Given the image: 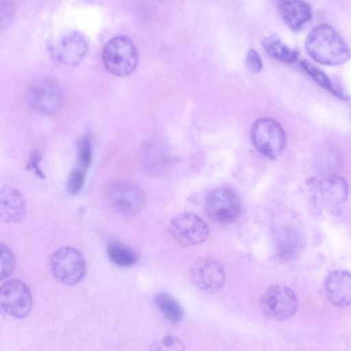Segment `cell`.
I'll return each instance as SVG.
<instances>
[{
    "label": "cell",
    "instance_id": "6da1fadb",
    "mask_svg": "<svg viewBox=\"0 0 351 351\" xmlns=\"http://www.w3.org/2000/svg\"><path fill=\"white\" fill-rule=\"evenodd\" d=\"M305 48L308 55L317 62L330 66L343 64L350 56V49L330 25L320 24L308 34Z\"/></svg>",
    "mask_w": 351,
    "mask_h": 351
},
{
    "label": "cell",
    "instance_id": "7a4b0ae2",
    "mask_svg": "<svg viewBox=\"0 0 351 351\" xmlns=\"http://www.w3.org/2000/svg\"><path fill=\"white\" fill-rule=\"evenodd\" d=\"M138 51L134 42L126 36L113 37L106 44L102 60L111 74L123 77L132 73L138 64Z\"/></svg>",
    "mask_w": 351,
    "mask_h": 351
},
{
    "label": "cell",
    "instance_id": "3957f363",
    "mask_svg": "<svg viewBox=\"0 0 351 351\" xmlns=\"http://www.w3.org/2000/svg\"><path fill=\"white\" fill-rule=\"evenodd\" d=\"M86 262L76 248L63 246L54 251L49 260L53 277L62 284L73 286L80 282L86 273Z\"/></svg>",
    "mask_w": 351,
    "mask_h": 351
},
{
    "label": "cell",
    "instance_id": "277c9868",
    "mask_svg": "<svg viewBox=\"0 0 351 351\" xmlns=\"http://www.w3.org/2000/svg\"><path fill=\"white\" fill-rule=\"evenodd\" d=\"M47 49L51 58L64 66H75L86 56L88 43L77 30H66L50 38Z\"/></svg>",
    "mask_w": 351,
    "mask_h": 351
},
{
    "label": "cell",
    "instance_id": "5b68a950",
    "mask_svg": "<svg viewBox=\"0 0 351 351\" xmlns=\"http://www.w3.org/2000/svg\"><path fill=\"white\" fill-rule=\"evenodd\" d=\"M250 137L255 148L270 159H276L286 145V134L282 127L269 118L258 119L254 122Z\"/></svg>",
    "mask_w": 351,
    "mask_h": 351
},
{
    "label": "cell",
    "instance_id": "8992f818",
    "mask_svg": "<svg viewBox=\"0 0 351 351\" xmlns=\"http://www.w3.org/2000/svg\"><path fill=\"white\" fill-rule=\"evenodd\" d=\"M298 298L294 291L284 285L268 288L261 299V308L268 318L276 321L293 316L298 308Z\"/></svg>",
    "mask_w": 351,
    "mask_h": 351
},
{
    "label": "cell",
    "instance_id": "52a82bcc",
    "mask_svg": "<svg viewBox=\"0 0 351 351\" xmlns=\"http://www.w3.org/2000/svg\"><path fill=\"white\" fill-rule=\"evenodd\" d=\"M170 233L180 246L187 247L204 243L209 235L207 223L192 213H182L170 223Z\"/></svg>",
    "mask_w": 351,
    "mask_h": 351
},
{
    "label": "cell",
    "instance_id": "ba28073f",
    "mask_svg": "<svg viewBox=\"0 0 351 351\" xmlns=\"http://www.w3.org/2000/svg\"><path fill=\"white\" fill-rule=\"evenodd\" d=\"M205 210L208 217L219 223H229L239 216L241 203L237 195L228 187L212 191L206 197Z\"/></svg>",
    "mask_w": 351,
    "mask_h": 351
},
{
    "label": "cell",
    "instance_id": "9c48e42d",
    "mask_svg": "<svg viewBox=\"0 0 351 351\" xmlns=\"http://www.w3.org/2000/svg\"><path fill=\"white\" fill-rule=\"evenodd\" d=\"M32 306L31 293L27 286L16 279L3 282L0 288V307L6 315L16 319L26 317Z\"/></svg>",
    "mask_w": 351,
    "mask_h": 351
},
{
    "label": "cell",
    "instance_id": "30bf717a",
    "mask_svg": "<svg viewBox=\"0 0 351 351\" xmlns=\"http://www.w3.org/2000/svg\"><path fill=\"white\" fill-rule=\"evenodd\" d=\"M108 197L112 208L123 215H134L143 209L145 196L136 184L128 181H119L108 189Z\"/></svg>",
    "mask_w": 351,
    "mask_h": 351
},
{
    "label": "cell",
    "instance_id": "8fae6325",
    "mask_svg": "<svg viewBox=\"0 0 351 351\" xmlns=\"http://www.w3.org/2000/svg\"><path fill=\"white\" fill-rule=\"evenodd\" d=\"M190 276L193 284L206 293H214L219 291L226 279L221 263L210 257H204L196 261L191 267Z\"/></svg>",
    "mask_w": 351,
    "mask_h": 351
},
{
    "label": "cell",
    "instance_id": "7c38bea8",
    "mask_svg": "<svg viewBox=\"0 0 351 351\" xmlns=\"http://www.w3.org/2000/svg\"><path fill=\"white\" fill-rule=\"evenodd\" d=\"M27 99L36 111L42 114H51L60 108L62 93L55 81L43 77L31 84L27 92Z\"/></svg>",
    "mask_w": 351,
    "mask_h": 351
},
{
    "label": "cell",
    "instance_id": "4fadbf2b",
    "mask_svg": "<svg viewBox=\"0 0 351 351\" xmlns=\"http://www.w3.org/2000/svg\"><path fill=\"white\" fill-rule=\"evenodd\" d=\"M326 299L333 306L343 308L351 305V273L334 270L327 274L322 284Z\"/></svg>",
    "mask_w": 351,
    "mask_h": 351
},
{
    "label": "cell",
    "instance_id": "5bb4252c",
    "mask_svg": "<svg viewBox=\"0 0 351 351\" xmlns=\"http://www.w3.org/2000/svg\"><path fill=\"white\" fill-rule=\"evenodd\" d=\"M317 191L324 204L335 209L347 200L349 187L347 181L336 174L323 177L317 183Z\"/></svg>",
    "mask_w": 351,
    "mask_h": 351
},
{
    "label": "cell",
    "instance_id": "9a60e30c",
    "mask_svg": "<svg viewBox=\"0 0 351 351\" xmlns=\"http://www.w3.org/2000/svg\"><path fill=\"white\" fill-rule=\"evenodd\" d=\"M25 201L16 189L5 186L1 191L0 216L5 223H14L23 219L25 213Z\"/></svg>",
    "mask_w": 351,
    "mask_h": 351
},
{
    "label": "cell",
    "instance_id": "2e32d148",
    "mask_svg": "<svg viewBox=\"0 0 351 351\" xmlns=\"http://www.w3.org/2000/svg\"><path fill=\"white\" fill-rule=\"evenodd\" d=\"M278 8L285 23L294 32L302 28L312 18L311 6L303 1H280Z\"/></svg>",
    "mask_w": 351,
    "mask_h": 351
},
{
    "label": "cell",
    "instance_id": "e0dca14e",
    "mask_svg": "<svg viewBox=\"0 0 351 351\" xmlns=\"http://www.w3.org/2000/svg\"><path fill=\"white\" fill-rule=\"evenodd\" d=\"M263 46L268 54L283 62L293 63L297 60L299 56L298 49L291 48L276 35L265 38Z\"/></svg>",
    "mask_w": 351,
    "mask_h": 351
},
{
    "label": "cell",
    "instance_id": "ac0fdd59",
    "mask_svg": "<svg viewBox=\"0 0 351 351\" xmlns=\"http://www.w3.org/2000/svg\"><path fill=\"white\" fill-rule=\"evenodd\" d=\"M340 154L333 146L326 145L318 152L315 159V168L321 176L326 177L336 175L340 165Z\"/></svg>",
    "mask_w": 351,
    "mask_h": 351
},
{
    "label": "cell",
    "instance_id": "d6986e66",
    "mask_svg": "<svg viewBox=\"0 0 351 351\" xmlns=\"http://www.w3.org/2000/svg\"><path fill=\"white\" fill-rule=\"evenodd\" d=\"M154 303L165 317L171 323H179L183 317V310L178 302L167 293H159Z\"/></svg>",
    "mask_w": 351,
    "mask_h": 351
},
{
    "label": "cell",
    "instance_id": "ffe728a7",
    "mask_svg": "<svg viewBox=\"0 0 351 351\" xmlns=\"http://www.w3.org/2000/svg\"><path fill=\"white\" fill-rule=\"evenodd\" d=\"M300 66L321 87L341 99H347L343 93L333 85L329 77L319 67L306 60L300 62Z\"/></svg>",
    "mask_w": 351,
    "mask_h": 351
},
{
    "label": "cell",
    "instance_id": "44dd1931",
    "mask_svg": "<svg viewBox=\"0 0 351 351\" xmlns=\"http://www.w3.org/2000/svg\"><path fill=\"white\" fill-rule=\"evenodd\" d=\"M107 253L109 259L121 267H130L135 265L138 257L135 252L127 246L113 242L108 244Z\"/></svg>",
    "mask_w": 351,
    "mask_h": 351
},
{
    "label": "cell",
    "instance_id": "7402d4cb",
    "mask_svg": "<svg viewBox=\"0 0 351 351\" xmlns=\"http://www.w3.org/2000/svg\"><path fill=\"white\" fill-rule=\"evenodd\" d=\"M301 240L297 232L294 230H288L283 232L278 243L279 255L282 257L291 258L298 254L301 249Z\"/></svg>",
    "mask_w": 351,
    "mask_h": 351
},
{
    "label": "cell",
    "instance_id": "603a6c76",
    "mask_svg": "<svg viewBox=\"0 0 351 351\" xmlns=\"http://www.w3.org/2000/svg\"><path fill=\"white\" fill-rule=\"evenodd\" d=\"M149 351H185V348L180 339L169 335L154 340L149 345Z\"/></svg>",
    "mask_w": 351,
    "mask_h": 351
},
{
    "label": "cell",
    "instance_id": "cb8c5ba5",
    "mask_svg": "<svg viewBox=\"0 0 351 351\" xmlns=\"http://www.w3.org/2000/svg\"><path fill=\"white\" fill-rule=\"evenodd\" d=\"M1 250V279L8 278L15 267V258L12 250L3 243L0 245Z\"/></svg>",
    "mask_w": 351,
    "mask_h": 351
},
{
    "label": "cell",
    "instance_id": "d4e9b609",
    "mask_svg": "<svg viewBox=\"0 0 351 351\" xmlns=\"http://www.w3.org/2000/svg\"><path fill=\"white\" fill-rule=\"evenodd\" d=\"M77 156L80 166L86 169L92 162L93 149L89 135L83 136L77 143Z\"/></svg>",
    "mask_w": 351,
    "mask_h": 351
},
{
    "label": "cell",
    "instance_id": "484cf974",
    "mask_svg": "<svg viewBox=\"0 0 351 351\" xmlns=\"http://www.w3.org/2000/svg\"><path fill=\"white\" fill-rule=\"evenodd\" d=\"M86 178V169L79 166L74 168L69 175L66 188L71 195L77 194L83 188Z\"/></svg>",
    "mask_w": 351,
    "mask_h": 351
},
{
    "label": "cell",
    "instance_id": "4316f807",
    "mask_svg": "<svg viewBox=\"0 0 351 351\" xmlns=\"http://www.w3.org/2000/svg\"><path fill=\"white\" fill-rule=\"evenodd\" d=\"M245 64L253 73H258L262 70L263 63L258 53L254 49H250L245 56Z\"/></svg>",
    "mask_w": 351,
    "mask_h": 351
},
{
    "label": "cell",
    "instance_id": "83f0119b",
    "mask_svg": "<svg viewBox=\"0 0 351 351\" xmlns=\"http://www.w3.org/2000/svg\"><path fill=\"white\" fill-rule=\"evenodd\" d=\"M42 159V155L37 151H34L31 153L27 164L26 165V169L28 171L34 170V173L40 178H45V174L40 169L38 165Z\"/></svg>",
    "mask_w": 351,
    "mask_h": 351
}]
</instances>
